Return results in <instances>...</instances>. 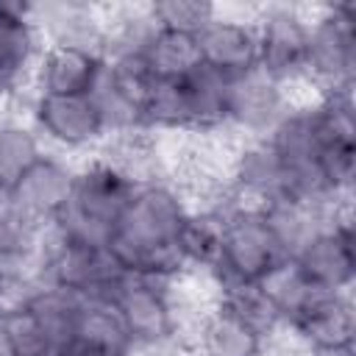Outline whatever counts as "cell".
<instances>
[{"mask_svg":"<svg viewBox=\"0 0 356 356\" xmlns=\"http://www.w3.org/2000/svg\"><path fill=\"white\" fill-rule=\"evenodd\" d=\"M192 195L170 175L136 184L106 250L114 264L134 278L184 281L189 273L178 256V231L192 211Z\"/></svg>","mask_w":356,"mask_h":356,"instance_id":"1","label":"cell"},{"mask_svg":"<svg viewBox=\"0 0 356 356\" xmlns=\"http://www.w3.org/2000/svg\"><path fill=\"white\" fill-rule=\"evenodd\" d=\"M181 281H153L122 275L106 300L117 309L134 356H178L189 350V334H184L181 306H178Z\"/></svg>","mask_w":356,"mask_h":356,"instance_id":"2","label":"cell"},{"mask_svg":"<svg viewBox=\"0 0 356 356\" xmlns=\"http://www.w3.org/2000/svg\"><path fill=\"white\" fill-rule=\"evenodd\" d=\"M136 184L139 181L100 153L78 159L70 206L50 228L61 236L106 248L114 225L134 197Z\"/></svg>","mask_w":356,"mask_h":356,"instance_id":"3","label":"cell"},{"mask_svg":"<svg viewBox=\"0 0 356 356\" xmlns=\"http://www.w3.org/2000/svg\"><path fill=\"white\" fill-rule=\"evenodd\" d=\"M217 197L222 206V239H220V256L214 270L209 273V281L214 289L253 286L267 273H273L286 256L275 242L261 214V206H250L231 197L222 189V184L217 189Z\"/></svg>","mask_w":356,"mask_h":356,"instance_id":"4","label":"cell"},{"mask_svg":"<svg viewBox=\"0 0 356 356\" xmlns=\"http://www.w3.org/2000/svg\"><path fill=\"white\" fill-rule=\"evenodd\" d=\"M303 83L314 95L345 92L356 86V6H309V42Z\"/></svg>","mask_w":356,"mask_h":356,"instance_id":"5","label":"cell"},{"mask_svg":"<svg viewBox=\"0 0 356 356\" xmlns=\"http://www.w3.org/2000/svg\"><path fill=\"white\" fill-rule=\"evenodd\" d=\"M122 275L125 273L114 264L106 248L78 242L47 228L31 281L64 289L75 298H108Z\"/></svg>","mask_w":356,"mask_h":356,"instance_id":"6","label":"cell"},{"mask_svg":"<svg viewBox=\"0 0 356 356\" xmlns=\"http://www.w3.org/2000/svg\"><path fill=\"white\" fill-rule=\"evenodd\" d=\"M25 114L42 136L44 147L61 156H95L108 139V131L92 95H28Z\"/></svg>","mask_w":356,"mask_h":356,"instance_id":"7","label":"cell"},{"mask_svg":"<svg viewBox=\"0 0 356 356\" xmlns=\"http://www.w3.org/2000/svg\"><path fill=\"white\" fill-rule=\"evenodd\" d=\"M253 22L259 42V70L289 89L303 83L309 6L267 3L253 11Z\"/></svg>","mask_w":356,"mask_h":356,"instance_id":"8","label":"cell"},{"mask_svg":"<svg viewBox=\"0 0 356 356\" xmlns=\"http://www.w3.org/2000/svg\"><path fill=\"white\" fill-rule=\"evenodd\" d=\"M292 264L317 292H353L356 236L350 203L339 206L320 231L292 256Z\"/></svg>","mask_w":356,"mask_h":356,"instance_id":"9","label":"cell"},{"mask_svg":"<svg viewBox=\"0 0 356 356\" xmlns=\"http://www.w3.org/2000/svg\"><path fill=\"white\" fill-rule=\"evenodd\" d=\"M298 100L292 89L267 78L261 70L228 81L225 97V134L239 139H267Z\"/></svg>","mask_w":356,"mask_h":356,"instance_id":"10","label":"cell"},{"mask_svg":"<svg viewBox=\"0 0 356 356\" xmlns=\"http://www.w3.org/2000/svg\"><path fill=\"white\" fill-rule=\"evenodd\" d=\"M78 161L56 150H44L6 192L8 203L33 225L50 228L70 206Z\"/></svg>","mask_w":356,"mask_h":356,"instance_id":"11","label":"cell"},{"mask_svg":"<svg viewBox=\"0 0 356 356\" xmlns=\"http://www.w3.org/2000/svg\"><path fill=\"white\" fill-rule=\"evenodd\" d=\"M300 353H353L356 306L353 292H314L284 328Z\"/></svg>","mask_w":356,"mask_h":356,"instance_id":"12","label":"cell"},{"mask_svg":"<svg viewBox=\"0 0 356 356\" xmlns=\"http://www.w3.org/2000/svg\"><path fill=\"white\" fill-rule=\"evenodd\" d=\"M44 42L31 14V3L0 0V106L28 97L33 67Z\"/></svg>","mask_w":356,"mask_h":356,"instance_id":"13","label":"cell"},{"mask_svg":"<svg viewBox=\"0 0 356 356\" xmlns=\"http://www.w3.org/2000/svg\"><path fill=\"white\" fill-rule=\"evenodd\" d=\"M222 189L250 206L289 200V175L267 139H239L222 172Z\"/></svg>","mask_w":356,"mask_h":356,"instance_id":"14","label":"cell"},{"mask_svg":"<svg viewBox=\"0 0 356 356\" xmlns=\"http://www.w3.org/2000/svg\"><path fill=\"white\" fill-rule=\"evenodd\" d=\"M200 64L231 81L259 70V42L253 14H231L220 6L217 17L197 33Z\"/></svg>","mask_w":356,"mask_h":356,"instance_id":"15","label":"cell"},{"mask_svg":"<svg viewBox=\"0 0 356 356\" xmlns=\"http://www.w3.org/2000/svg\"><path fill=\"white\" fill-rule=\"evenodd\" d=\"M31 14L44 44L106 50V6L89 0H44L31 3Z\"/></svg>","mask_w":356,"mask_h":356,"instance_id":"16","label":"cell"},{"mask_svg":"<svg viewBox=\"0 0 356 356\" xmlns=\"http://www.w3.org/2000/svg\"><path fill=\"white\" fill-rule=\"evenodd\" d=\"M270 337L217 300L203 309L189 334V350L195 356H270Z\"/></svg>","mask_w":356,"mask_h":356,"instance_id":"17","label":"cell"},{"mask_svg":"<svg viewBox=\"0 0 356 356\" xmlns=\"http://www.w3.org/2000/svg\"><path fill=\"white\" fill-rule=\"evenodd\" d=\"M103 53L83 50V47H64V44H44L39 61L33 67L28 95H92L100 72H103Z\"/></svg>","mask_w":356,"mask_h":356,"instance_id":"18","label":"cell"},{"mask_svg":"<svg viewBox=\"0 0 356 356\" xmlns=\"http://www.w3.org/2000/svg\"><path fill=\"white\" fill-rule=\"evenodd\" d=\"M86 356H134L131 337L106 298H81L70 345Z\"/></svg>","mask_w":356,"mask_h":356,"instance_id":"19","label":"cell"},{"mask_svg":"<svg viewBox=\"0 0 356 356\" xmlns=\"http://www.w3.org/2000/svg\"><path fill=\"white\" fill-rule=\"evenodd\" d=\"M222 239V206L217 192L206 203H192L181 231H178V256L189 275H206L214 270Z\"/></svg>","mask_w":356,"mask_h":356,"instance_id":"20","label":"cell"},{"mask_svg":"<svg viewBox=\"0 0 356 356\" xmlns=\"http://www.w3.org/2000/svg\"><path fill=\"white\" fill-rule=\"evenodd\" d=\"M44 142L25 111H0V189L8 192L17 178L44 153Z\"/></svg>","mask_w":356,"mask_h":356,"instance_id":"21","label":"cell"},{"mask_svg":"<svg viewBox=\"0 0 356 356\" xmlns=\"http://www.w3.org/2000/svg\"><path fill=\"white\" fill-rule=\"evenodd\" d=\"M337 209H320V206L300 203V200H273V203L261 206V214H264V220H267L275 242L281 245L284 256L292 259L320 231V225Z\"/></svg>","mask_w":356,"mask_h":356,"instance_id":"22","label":"cell"},{"mask_svg":"<svg viewBox=\"0 0 356 356\" xmlns=\"http://www.w3.org/2000/svg\"><path fill=\"white\" fill-rule=\"evenodd\" d=\"M142 53H145V61L156 81H178V78H186L189 72H195L197 67H203L197 36L184 33V31H170V28L156 25V31L147 39Z\"/></svg>","mask_w":356,"mask_h":356,"instance_id":"23","label":"cell"},{"mask_svg":"<svg viewBox=\"0 0 356 356\" xmlns=\"http://www.w3.org/2000/svg\"><path fill=\"white\" fill-rule=\"evenodd\" d=\"M0 320L17 356H61L58 339L22 298H14L3 309Z\"/></svg>","mask_w":356,"mask_h":356,"instance_id":"24","label":"cell"},{"mask_svg":"<svg viewBox=\"0 0 356 356\" xmlns=\"http://www.w3.org/2000/svg\"><path fill=\"white\" fill-rule=\"evenodd\" d=\"M256 286L261 289V295H264L267 303L273 306V312H275V317H278V323H281V334H284V328L292 323V317L306 306V300L317 292V289L300 275V270L292 264V259H284V261H281L273 273H267Z\"/></svg>","mask_w":356,"mask_h":356,"instance_id":"25","label":"cell"},{"mask_svg":"<svg viewBox=\"0 0 356 356\" xmlns=\"http://www.w3.org/2000/svg\"><path fill=\"white\" fill-rule=\"evenodd\" d=\"M147 6H150V17L159 28L184 31V33H195V36L220 11L217 3H206V0H156Z\"/></svg>","mask_w":356,"mask_h":356,"instance_id":"26","label":"cell"},{"mask_svg":"<svg viewBox=\"0 0 356 356\" xmlns=\"http://www.w3.org/2000/svg\"><path fill=\"white\" fill-rule=\"evenodd\" d=\"M17 292H19V284H17L14 278H8V275L0 270V314H3V309L17 298Z\"/></svg>","mask_w":356,"mask_h":356,"instance_id":"27","label":"cell"},{"mask_svg":"<svg viewBox=\"0 0 356 356\" xmlns=\"http://www.w3.org/2000/svg\"><path fill=\"white\" fill-rule=\"evenodd\" d=\"M0 356H17L14 348H11V339H8V334H6L3 320H0Z\"/></svg>","mask_w":356,"mask_h":356,"instance_id":"28","label":"cell"},{"mask_svg":"<svg viewBox=\"0 0 356 356\" xmlns=\"http://www.w3.org/2000/svg\"><path fill=\"white\" fill-rule=\"evenodd\" d=\"M303 356H353V353H303Z\"/></svg>","mask_w":356,"mask_h":356,"instance_id":"29","label":"cell"}]
</instances>
